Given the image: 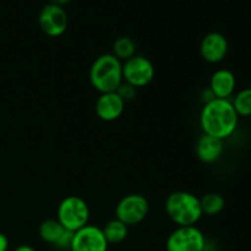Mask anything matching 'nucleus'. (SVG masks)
<instances>
[{
  "instance_id": "obj_1",
  "label": "nucleus",
  "mask_w": 251,
  "mask_h": 251,
  "mask_svg": "<svg viewBox=\"0 0 251 251\" xmlns=\"http://www.w3.org/2000/svg\"><path fill=\"white\" fill-rule=\"evenodd\" d=\"M239 124V117L230 100H215L205 103L200 114L202 134L220 140L232 136Z\"/></svg>"
},
{
  "instance_id": "obj_21",
  "label": "nucleus",
  "mask_w": 251,
  "mask_h": 251,
  "mask_svg": "<svg viewBox=\"0 0 251 251\" xmlns=\"http://www.w3.org/2000/svg\"><path fill=\"white\" fill-rule=\"evenodd\" d=\"M14 251H37L34 248H32L31 245H27V244H22L19 245L17 248H15Z\"/></svg>"
},
{
  "instance_id": "obj_14",
  "label": "nucleus",
  "mask_w": 251,
  "mask_h": 251,
  "mask_svg": "<svg viewBox=\"0 0 251 251\" xmlns=\"http://www.w3.org/2000/svg\"><path fill=\"white\" fill-rule=\"evenodd\" d=\"M225 151L223 141L210 135L202 134L195 145V153L199 161L206 164L216 163L222 157Z\"/></svg>"
},
{
  "instance_id": "obj_17",
  "label": "nucleus",
  "mask_w": 251,
  "mask_h": 251,
  "mask_svg": "<svg viewBox=\"0 0 251 251\" xmlns=\"http://www.w3.org/2000/svg\"><path fill=\"white\" fill-rule=\"evenodd\" d=\"M112 54L120 61L127 60L136 55V43L130 37H119L113 43Z\"/></svg>"
},
{
  "instance_id": "obj_8",
  "label": "nucleus",
  "mask_w": 251,
  "mask_h": 251,
  "mask_svg": "<svg viewBox=\"0 0 251 251\" xmlns=\"http://www.w3.org/2000/svg\"><path fill=\"white\" fill-rule=\"evenodd\" d=\"M38 24L43 33L48 37L56 38L63 36L68 29L69 17L64 6L49 2L42 7L38 16Z\"/></svg>"
},
{
  "instance_id": "obj_18",
  "label": "nucleus",
  "mask_w": 251,
  "mask_h": 251,
  "mask_svg": "<svg viewBox=\"0 0 251 251\" xmlns=\"http://www.w3.org/2000/svg\"><path fill=\"white\" fill-rule=\"evenodd\" d=\"M238 117H251V87L240 90L230 100Z\"/></svg>"
},
{
  "instance_id": "obj_16",
  "label": "nucleus",
  "mask_w": 251,
  "mask_h": 251,
  "mask_svg": "<svg viewBox=\"0 0 251 251\" xmlns=\"http://www.w3.org/2000/svg\"><path fill=\"white\" fill-rule=\"evenodd\" d=\"M200 205L202 215L217 216L225 210L226 200L221 194L208 193L200 198Z\"/></svg>"
},
{
  "instance_id": "obj_3",
  "label": "nucleus",
  "mask_w": 251,
  "mask_h": 251,
  "mask_svg": "<svg viewBox=\"0 0 251 251\" xmlns=\"http://www.w3.org/2000/svg\"><path fill=\"white\" fill-rule=\"evenodd\" d=\"M90 82L100 93L115 92L123 83V61L112 53L97 56L90 69Z\"/></svg>"
},
{
  "instance_id": "obj_7",
  "label": "nucleus",
  "mask_w": 251,
  "mask_h": 251,
  "mask_svg": "<svg viewBox=\"0 0 251 251\" xmlns=\"http://www.w3.org/2000/svg\"><path fill=\"white\" fill-rule=\"evenodd\" d=\"M206 237L196 226L176 227L168 235L166 242L167 251H205Z\"/></svg>"
},
{
  "instance_id": "obj_13",
  "label": "nucleus",
  "mask_w": 251,
  "mask_h": 251,
  "mask_svg": "<svg viewBox=\"0 0 251 251\" xmlns=\"http://www.w3.org/2000/svg\"><path fill=\"white\" fill-rule=\"evenodd\" d=\"M237 87V77L228 69H218L212 74L210 80V91L215 98L230 100Z\"/></svg>"
},
{
  "instance_id": "obj_6",
  "label": "nucleus",
  "mask_w": 251,
  "mask_h": 251,
  "mask_svg": "<svg viewBox=\"0 0 251 251\" xmlns=\"http://www.w3.org/2000/svg\"><path fill=\"white\" fill-rule=\"evenodd\" d=\"M154 65L144 55H134L123 61V82L135 88L146 87L154 78Z\"/></svg>"
},
{
  "instance_id": "obj_2",
  "label": "nucleus",
  "mask_w": 251,
  "mask_h": 251,
  "mask_svg": "<svg viewBox=\"0 0 251 251\" xmlns=\"http://www.w3.org/2000/svg\"><path fill=\"white\" fill-rule=\"evenodd\" d=\"M167 216L176 227L195 226L202 217L200 198L188 191H174L164 202Z\"/></svg>"
},
{
  "instance_id": "obj_22",
  "label": "nucleus",
  "mask_w": 251,
  "mask_h": 251,
  "mask_svg": "<svg viewBox=\"0 0 251 251\" xmlns=\"http://www.w3.org/2000/svg\"><path fill=\"white\" fill-rule=\"evenodd\" d=\"M71 0H50V2H53V4H56V5H60V6H64L65 4H68V2H70Z\"/></svg>"
},
{
  "instance_id": "obj_4",
  "label": "nucleus",
  "mask_w": 251,
  "mask_h": 251,
  "mask_svg": "<svg viewBox=\"0 0 251 251\" xmlns=\"http://www.w3.org/2000/svg\"><path fill=\"white\" fill-rule=\"evenodd\" d=\"M91 211L87 202L80 196H66L56 208V220L71 233L77 232L90 222Z\"/></svg>"
},
{
  "instance_id": "obj_9",
  "label": "nucleus",
  "mask_w": 251,
  "mask_h": 251,
  "mask_svg": "<svg viewBox=\"0 0 251 251\" xmlns=\"http://www.w3.org/2000/svg\"><path fill=\"white\" fill-rule=\"evenodd\" d=\"M108 248L102 228L87 225L74 233L69 251H108Z\"/></svg>"
},
{
  "instance_id": "obj_5",
  "label": "nucleus",
  "mask_w": 251,
  "mask_h": 251,
  "mask_svg": "<svg viewBox=\"0 0 251 251\" xmlns=\"http://www.w3.org/2000/svg\"><path fill=\"white\" fill-rule=\"evenodd\" d=\"M150 203L141 194H129L120 199L115 206V218L127 227L140 225L147 217Z\"/></svg>"
},
{
  "instance_id": "obj_19",
  "label": "nucleus",
  "mask_w": 251,
  "mask_h": 251,
  "mask_svg": "<svg viewBox=\"0 0 251 251\" xmlns=\"http://www.w3.org/2000/svg\"><path fill=\"white\" fill-rule=\"evenodd\" d=\"M115 92L118 93V95L122 97V100H124L125 103L129 102V100H134L135 96H136V88L132 87V86L127 85V83L123 82L122 85L119 86V88H118Z\"/></svg>"
},
{
  "instance_id": "obj_11",
  "label": "nucleus",
  "mask_w": 251,
  "mask_h": 251,
  "mask_svg": "<svg viewBox=\"0 0 251 251\" xmlns=\"http://www.w3.org/2000/svg\"><path fill=\"white\" fill-rule=\"evenodd\" d=\"M39 237L47 244L54 245L60 250H70L74 233L66 230L56 218L43 221L39 226Z\"/></svg>"
},
{
  "instance_id": "obj_12",
  "label": "nucleus",
  "mask_w": 251,
  "mask_h": 251,
  "mask_svg": "<svg viewBox=\"0 0 251 251\" xmlns=\"http://www.w3.org/2000/svg\"><path fill=\"white\" fill-rule=\"evenodd\" d=\"M96 114L103 122H115L125 110V102L117 92L100 93L96 100Z\"/></svg>"
},
{
  "instance_id": "obj_10",
  "label": "nucleus",
  "mask_w": 251,
  "mask_h": 251,
  "mask_svg": "<svg viewBox=\"0 0 251 251\" xmlns=\"http://www.w3.org/2000/svg\"><path fill=\"white\" fill-rule=\"evenodd\" d=\"M229 50V43L225 34L220 32H210L200 43V54L205 61L218 64L225 60Z\"/></svg>"
},
{
  "instance_id": "obj_20",
  "label": "nucleus",
  "mask_w": 251,
  "mask_h": 251,
  "mask_svg": "<svg viewBox=\"0 0 251 251\" xmlns=\"http://www.w3.org/2000/svg\"><path fill=\"white\" fill-rule=\"evenodd\" d=\"M9 249V239L5 234L0 233V251H7Z\"/></svg>"
},
{
  "instance_id": "obj_15",
  "label": "nucleus",
  "mask_w": 251,
  "mask_h": 251,
  "mask_svg": "<svg viewBox=\"0 0 251 251\" xmlns=\"http://www.w3.org/2000/svg\"><path fill=\"white\" fill-rule=\"evenodd\" d=\"M102 232L108 244H120L126 239L129 227L124 225L122 221L114 218V220H110L105 223L104 227L102 228Z\"/></svg>"
}]
</instances>
